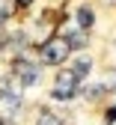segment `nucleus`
I'll list each match as a JSON object with an SVG mask.
<instances>
[{
    "label": "nucleus",
    "instance_id": "1",
    "mask_svg": "<svg viewBox=\"0 0 116 125\" xmlns=\"http://www.w3.org/2000/svg\"><path fill=\"white\" fill-rule=\"evenodd\" d=\"M72 54V48L65 45L63 36H51L45 39V45L39 48V62H45V66H60V62Z\"/></svg>",
    "mask_w": 116,
    "mask_h": 125
},
{
    "label": "nucleus",
    "instance_id": "2",
    "mask_svg": "<svg viewBox=\"0 0 116 125\" xmlns=\"http://www.w3.org/2000/svg\"><path fill=\"white\" fill-rule=\"evenodd\" d=\"M77 83H80V77L69 69V72H60L57 74V81H54V89H51V95L57 101H69L74 92H77Z\"/></svg>",
    "mask_w": 116,
    "mask_h": 125
},
{
    "label": "nucleus",
    "instance_id": "3",
    "mask_svg": "<svg viewBox=\"0 0 116 125\" xmlns=\"http://www.w3.org/2000/svg\"><path fill=\"white\" fill-rule=\"evenodd\" d=\"M15 81L21 86H33L39 83V66H33L27 60H18V66H15Z\"/></svg>",
    "mask_w": 116,
    "mask_h": 125
},
{
    "label": "nucleus",
    "instance_id": "4",
    "mask_svg": "<svg viewBox=\"0 0 116 125\" xmlns=\"http://www.w3.org/2000/svg\"><path fill=\"white\" fill-rule=\"evenodd\" d=\"M21 107V98H12V95H0V113L3 116H15Z\"/></svg>",
    "mask_w": 116,
    "mask_h": 125
},
{
    "label": "nucleus",
    "instance_id": "5",
    "mask_svg": "<svg viewBox=\"0 0 116 125\" xmlns=\"http://www.w3.org/2000/svg\"><path fill=\"white\" fill-rule=\"evenodd\" d=\"M63 39H65V45H69V48H84V45H86V33H84L80 27H77V30H69Z\"/></svg>",
    "mask_w": 116,
    "mask_h": 125
},
{
    "label": "nucleus",
    "instance_id": "6",
    "mask_svg": "<svg viewBox=\"0 0 116 125\" xmlns=\"http://www.w3.org/2000/svg\"><path fill=\"white\" fill-rule=\"evenodd\" d=\"M77 24H80V30L86 33V30L95 24V12H92L89 6H80V9H77Z\"/></svg>",
    "mask_w": 116,
    "mask_h": 125
},
{
    "label": "nucleus",
    "instance_id": "7",
    "mask_svg": "<svg viewBox=\"0 0 116 125\" xmlns=\"http://www.w3.org/2000/svg\"><path fill=\"white\" fill-rule=\"evenodd\" d=\"M89 69H92V60H89V57H77V60H74V69H72V72H74L77 77H84Z\"/></svg>",
    "mask_w": 116,
    "mask_h": 125
},
{
    "label": "nucleus",
    "instance_id": "8",
    "mask_svg": "<svg viewBox=\"0 0 116 125\" xmlns=\"http://www.w3.org/2000/svg\"><path fill=\"white\" fill-rule=\"evenodd\" d=\"M36 125H63V119L57 113H51V110H42L39 119H36Z\"/></svg>",
    "mask_w": 116,
    "mask_h": 125
},
{
    "label": "nucleus",
    "instance_id": "9",
    "mask_svg": "<svg viewBox=\"0 0 116 125\" xmlns=\"http://www.w3.org/2000/svg\"><path fill=\"white\" fill-rule=\"evenodd\" d=\"M101 89H116V72H107V74H104Z\"/></svg>",
    "mask_w": 116,
    "mask_h": 125
},
{
    "label": "nucleus",
    "instance_id": "10",
    "mask_svg": "<svg viewBox=\"0 0 116 125\" xmlns=\"http://www.w3.org/2000/svg\"><path fill=\"white\" fill-rule=\"evenodd\" d=\"M15 6H21V9H27V6H33V0H15Z\"/></svg>",
    "mask_w": 116,
    "mask_h": 125
},
{
    "label": "nucleus",
    "instance_id": "11",
    "mask_svg": "<svg viewBox=\"0 0 116 125\" xmlns=\"http://www.w3.org/2000/svg\"><path fill=\"white\" fill-rule=\"evenodd\" d=\"M116 119V107H110V110H107V122H113Z\"/></svg>",
    "mask_w": 116,
    "mask_h": 125
},
{
    "label": "nucleus",
    "instance_id": "12",
    "mask_svg": "<svg viewBox=\"0 0 116 125\" xmlns=\"http://www.w3.org/2000/svg\"><path fill=\"white\" fill-rule=\"evenodd\" d=\"M0 125H6V122H3V119H0Z\"/></svg>",
    "mask_w": 116,
    "mask_h": 125
}]
</instances>
